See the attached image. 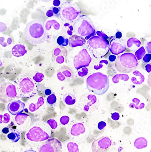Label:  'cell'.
I'll return each instance as SVG.
<instances>
[{"mask_svg": "<svg viewBox=\"0 0 151 152\" xmlns=\"http://www.w3.org/2000/svg\"><path fill=\"white\" fill-rule=\"evenodd\" d=\"M24 36L27 41L34 45L44 43L47 37L44 20L37 19L29 22L24 30Z\"/></svg>", "mask_w": 151, "mask_h": 152, "instance_id": "obj_1", "label": "cell"}, {"mask_svg": "<svg viewBox=\"0 0 151 152\" xmlns=\"http://www.w3.org/2000/svg\"><path fill=\"white\" fill-rule=\"evenodd\" d=\"M52 129L47 123L38 121L33 123L25 134L27 142H39L47 140L52 136Z\"/></svg>", "mask_w": 151, "mask_h": 152, "instance_id": "obj_2", "label": "cell"}, {"mask_svg": "<svg viewBox=\"0 0 151 152\" xmlns=\"http://www.w3.org/2000/svg\"><path fill=\"white\" fill-rule=\"evenodd\" d=\"M86 83L87 88L89 92L99 96L105 93L110 86L108 77L100 72L89 75L87 78Z\"/></svg>", "mask_w": 151, "mask_h": 152, "instance_id": "obj_3", "label": "cell"}, {"mask_svg": "<svg viewBox=\"0 0 151 152\" xmlns=\"http://www.w3.org/2000/svg\"><path fill=\"white\" fill-rule=\"evenodd\" d=\"M73 26L74 35L85 38V40L96 35L94 24L90 17L87 15L80 16L74 21Z\"/></svg>", "mask_w": 151, "mask_h": 152, "instance_id": "obj_4", "label": "cell"}, {"mask_svg": "<svg viewBox=\"0 0 151 152\" xmlns=\"http://www.w3.org/2000/svg\"><path fill=\"white\" fill-rule=\"evenodd\" d=\"M87 47L94 58H103L109 50V42L108 39L95 35L90 38L87 42Z\"/></svg>", "mask_w": 151, "mask_h": 152, "instance_id": "obj_5", "label": "cell"}, {"mask_svg": "<svg viewBox=\"0 0 151 152\" xmlns=\"http://www.w3.org/2000/svg\"><path fill=\"white\" fill-rule=\"evenodd\" d=\"M115 66L119 72L129 73L138 67V60L134 54L131 53H125L116 57Z\"/></svg>", "mask_w": 151, "mask_h": 152, "instance_id": "obj_6", "label": "cell"}, {"mask_svg": "<svg viewBox=\"0 0 151 152\" xmlns=\"http://www.w3.org/2000/svg\"><path fill=\"white\" fill-rule=\"evenodd\" d=\"M59 17L66 23L74 22L81 14L80 7L77 4L72 2L66 1L59 7Z\"/></svg>", "mask_w": 151, "mask_h": 152, "instance_id": "obj_7", "label": "cell"}, {"mask_svg": "<svg viewBox=\"0 0 151 152\" xmlns=\"http://www.w3.org/2000/svg\"><path fill=\"white\" fill-rule=\"evenodd\" d=\"M16 87L17 93L21 98H31L38 93L37 86L29 77L20 78L16 83Z\"/></svg>", "mask_w": 151, "mask_h": 152, "instance_id": "obj_8", "label": "cell"}, {"mask_svg": "<svg viewBox=\"0 0 151 152\" xmlns=\"http://www.w3.org/2000/svg\"><path fill=\"white\" fill-rule=\"evenodd\" d=\"M99 106V100L96 95L87 92L80 96L79 102V108L83 112L91 113Z\"/></svg>", "mask_w": 151, "mask_h": 152, "instance_id": "obj_9", "label": "cell"}, {"mask_svg": "<svg viewBox=\"0 0 151 152\" xmlns=\"http://www.w3.org/2000/svg\"><path fill=\"white\" fill-rule=\"evenodd\" d=\"M16 86L11 82H4L0 84V101L9 103L17 97Z\"/></svg>", "mask_w": 151, "mask_h": 152, "instance_id": "obj_10", "label": "cell"}, {"mask_svg": "<svg viewBox=\"0 0 151 152\" xmlns=\"http://www.w3.org/2000/svg\"><path fill=\"white\" fill-rule=\"evenodd\" d=\"M92 58L87 49H82L74 58L73 64L75 69L78 70L88 66L91 62Z\"/></svg>", "mask_w": 151, "mask_h": 152, "instance_id": "obj_11", "label": "cell"}, {"mask_svg": "<svg viewBox=\"0 0 151 152\" xmlns=\"http://www.w3.org/2000/svg\"><path fill=\"white\" fill-rule=\"evenodd\" d=\"M62 142L56 138L46 140L39 148V152H62Z\"/></svg>", "mask_w": 151, "mask_h": 152, "instance_id": "obj_12", "label": "cell"}, {"mask_svg": "<svg viewBox=\"0 0 151 152\" xmlns=\"http://www.w3.org/2000/svg\"><path fill=\"white\" fill-rule=\"evenodd\" d=\"M112 145V141L109 137L102 136L94 141L91 145L92 152H108Z\"/></svg>", "mask_w": 151, "mask_h": 152, "instance_id": "obj_13", "label": "cell"}, {"mask_svg": "<svg viewBox=\"0 0 151 152\" xmlns=\"http://www.w3.org/2000/svg\"><path fill=\"white\" fill-rule=\"evenodd\" d=\"M109 50L113 55L123 53L126 49V45L123 39L113 38L109 43Z\"/></svg>", "mask_w": 151, "mask_h": 152, "instance_id": "obj_14", "label": "cell"}, {"mask_svg": "<svg viewBox=\"0 0 151 152\" xmlns=\"http://www.w3.org/2000/svg\"><path fill=\"white\" fill-rule=\"evenodd\" d=\"M68 56V51L65 48L63 47L56 46L54 48L52 51V58L54 62L58 64H63L66 60Z\"/></svg>", "mask_w": 151, "mask_h": 152, "instance_id": "obj_15", "label": "cell"}, {"mask_svg": "<svg viewBox=\"0 0 151 152\" xmlns=\"http://www.w3.org/2000/svg\"><path fill=\"white\" fill-rule=\"evenodd\" d=\"M74 77L73 71L69 66H64L57 71V78L61 82H70L73 80Z\"/></svg>", "mask_w": 151, "mask_h": 152, "instance_id": "obj_16", "label": "cell"}, {"mask_svg": "<svg viewBox=\"0 0 151 152\" xmlns=\"http://www.w3.org/2000/svg\"><path fill=\"white\" fill-rule=\"evenodd\" d=\"M26 107V104L21 100H16L12 101L7 106V110L13 115L22 113Z\"/></svg>", "mask_w": 151, "mask_h": 152, "instance_id": "obj_17", "label": "cell"}, {"mask_svg": "<svg viewBox=\"0 0 151 152\" xmlns=\"http://www.w3.org/2000/svg\"><path fill=\"white\" fill-rule=\"evenodd\" d=\"M45 100L43 96H38L28 101L27 104V109L30 113L37 111L45 104Z\"/></svg>", "mask_w": 151, "mask_h": 152, "instance_id": "obj_18", "label": "cell"}, {"mask_svg": "<svg viewBox=\"0 0 151 152\" xmlns=\"http://www.w3.org/2000/svg\"><path fill=\"white\" fill-rule=\"evenodd\" d=\"M15 122L18 126L21 127H29L32 122V119L29 115L25 113H20L15 115Z\"/></svg>", "mask_w": 151, "mask_h": 152, "instance_id": "obj_19", "label": "cell"}, {"mask_svg": "<svg viewBox=\"0 0 151 152\" xmlns=\"http://www.w3.org/2000/svg\"><path fill=\"white\" fill-rule=\"evenodd\" d=\"M86 127L82 123L74 124L70 129V135L73 137H80L85 134Z\"/></svg>", "mask_w": 151, "mask_h": 152, "instance_id": "obj_20", "label": "cell"}, {"mask_svg": "<svg viewBox=\"0 0 151 152\" xmlns=\"http://www.w3.org/2000/svg\"><path fill=\"white\" fill-rule=\"evenodd\" d=\"M86 44L85 38L76 35H73L69 37V45L71 48L82 46Z\"/></svg>", "mask_w": 151, "mask_h": 152, "instance_id": "obj_21", "label": "cell"}, {"mask_svg": "<svg viewBox=\"0 0 151 152\" xmlns=\"http://www.w3.org/2000/svg\"><path fill=\"white\" fill-rule=\"evenodd\" d=\"M26 47L21 44H18L14 46L12 50V53L14 57L19 58L24 56L27 53Z\"/></svg>", "mask_w": 151, "mask_h": 152, "instance_id": "obj_22", "label": "cell"}, {"mask_svg": "<svg viewBox=\"0 0 151 152\" xmlns=\"http://www.w3.org/2000/svg\"><path fill=\"white\" fill-rule=\"evenodd\" d=\"M133 77L131 79L133 83L136 85H141L144 82V76L138 71L135 70L133 72Z\"/></svg>", "mask_w": 151, "mask_h": 152, "instance_id": "obj_23", "label": "cell"}, {"mask_svg": "<svg viewBox=\"0 0 151 152\" xmlns=\"http://www.w3.org/2000/svg\"><path fill=\"white\" fill-rule=\"evenodd\" d=\"M7 137L12 142H17L21 139V133L19 130L11 129L10 130L9 133L8 134Z\"/></svg>", "mask_w": 151, "mask_h": 152, "instance_id": "obj_24", "label": "cell"}, {"mask_svg": "<svg viewBox=\"0 0 151 152\" xmlns=\"http://www.w3.org/2000/svg\"><path fill=\"white\" fill-rule=\"evenodd\" d=\"M63 100L65 104L71 106L76 103V97L74 94L66 93L64 95Z\"/></svg>", "mask_w": 151, "mask_h": 152, "instance_id": "obj_25", "label": "cell"}, {"mask_svg": "<svg viewBox=\"0 0 151 152\" xmlns=\"http://www.w3.org/2000/svg\"><path fill=\"white\" fill-rule=\"evenodd\" d=\"M147 140L144 137H139L135 140L134 146L138 149H141L147 147Z\"/></svg>", "mask_w": 151, "mask_h": 152, "instance_id": "obj_26", "label": "cell"}, {"mask_svg": "<svg viewBox=\"0 0 151 152\" xmlns=\"http://www.w3.org/2000/svg\"><path fill=\"white\" fill-rule=\"evenodd\" d=\"M52 27H53L55 31H59L60 28V25L58 21L55 20H48L46 24H45V27L46 31H49Z\"/></svg>", "mask_w": 151, "mask_h": 152, "instance_id": "obj_27", "label": "cell"}, {"mask_svg": "<svg viewBox=\"0 0 151 152\" xmlns=\"http://www.w3.org/2000/svg\"><path fill=\"white\" fill-rule=\"evenodd\" d=\"M129 79V77L127 74L123 73V74H117L114 75L112 78V82L114 83H118L120 80L127 82L128 81Z\"/></svg>", "mask_w": 151, "mask_h": 152, "instance_id": "obj_28", "label": "cell"}, {"mask_svg": "<svg viewBox=\"0 0 151 152\" xmlns=\"http://www.w3.org/2000/svg\"><path fill=\"white\" fill-rule=\"evenodd\" d=\"M133 103H131L129 105V107L131 109L135 108L137 110H142L144 108L145 104L144 103L140 104V101L138 98H134L132 100Z\"/></svg>", "mask_w": 151, "mask_h": 152, "instance_id": "obj_29", "label": "cell"}, {"mask_svg": "<svg viewBox=\"0 0 151 152\" xmlns=\"http://www.w3.org/2000/svg\"><path fill=\"white\" fill-rule=\"evenodd\" d=\"M135 45L137 47H139L141 45V42L136 38H131L127 40V46L128 49H131L133 46Z\"/></svg>", "mask_w": 151, "mask_h": 152, "instance_id": "obj_30", "label": "cell"}, {"mask_svg": "<svg viewBox=\"0 0 151 152\" xmlns=\"http://www.w3.org/2000/svg\"><path fill=\"white\" fill-rule=\"evenodd\" d=\"M68 152H79V146L74 142H69L67 145Z\"/></svg>", "mask_w": 151, "mask_h": 152, "instance_id": "obj_31", "label": "cell"}, {"mask_svg": "<svg viewBox=\"0 0 151 152\" xmlns=\"http://www.w3.org/2000/svg\"><path fill=\"white\" fill-rule=\"evenodd\" d=\"M145 49H144V47L142 46L138 50H137L135 52L134 55H135V57H136L137 60H140L142 59V58H143L144 56L145 55Z\"/></svg>", "mask_w": 151, "mask_h": 152, "instance_id": "obj_32", "label": "cell"}, {"mask_svg": "<svg viewBox=\"0 0 151 152\" xmlns=\"http://www.w3.org/2000/svg\"><path fill=\"white\" fill-rule=\"evenodd\" d=\"M57 43L60 46L66 47L69 45V39L64 36H60L57 38Z\"/></svg>", "mask_w": 151, "mask_h": 152, "instance_id": "obj_33", "label": "cell"}, {"mask_svg": "<svg viewBox=\"0 0 151 152\" xmlns=\"http://www.w3.org/2000/svg\"><path fill=\"white\" fill-rule=\"evenodd\" d=\"M47 103L50 107H54L57 101V98L55 94L52 93L48 96L46 99Z\"/></svg>", "mask_w": 151, "mask_h": 152, "instance_id": "obj_34", "label": "cell"}, {"mask_svg": "<svg viewBox=\"0 0 151 152\" xmlns=\"http://www.w3.org/2000/svg\"><path fill=\"white\" fill-rule=\"evenodd\" d=\"M44 77L45 76L42 72H36L33 76V80L35 83H40L44 80Z\"/></svg>", "mask_w": 151, "mask_h": 152, "instance_id": "obj_35", "label": "cell"}, {"mask_svg": "<svg viewBox=\"0 0 151 152\" xmlns=\"http://www.w3.org/2000/svg\"><path fill=\"white\" fill-rule=\"evenodd\" d=\"M11 120V116L8 113L0 115V124H8Z\"/></svg>", "mask_w": 151, "mask_h": 152, "instance_id": "obj_36", "label": "cell"}, {"mask_svg": "<svg viewBox=\"0 0 151 152\" xmlns=\"http://www.w3.org/2000/svg\"><path fill=\"white\" fill-rule=\"evenodd\" d=\"M88 72V69L87 67L81 68L78 70V74L79 77H83L87 75Z\"/></svg>", "mask_w": 151, "mask_h": 152, "instance_id": "obj_37", "label": "cell"}, {"mask_svg": "<svg viewBox=\"0 0 151 152\" xmlns=\"http://www.w3.org/2000/svg\"><path fill=\"white\" fill-rule=\"evenodd\" d=\"M108 61L107 60H105V59H103V60H101V61L99 62V63L98 62L97 64H96L94 65V69L95 70H96L100 69H102V68H103V66H104V65H103L104 64L105 65H108Z\"/></svg>", "mask_w": 151, "mask_h": 152, "instance_id": "obj_38", "label": "cell"}, {"mask_svg": "<svg viewBox=\"0 0 151 152\" xmlns=\"http://www.w3.org/2000/svg\"><path fill=\"white\" fill-rule=\"evenodd\" d=\"M48 125L50 127V128L52 129H55L58 127V124L55 120L49 119L47 121Z\"/></svg>", "mask_w": 151, "mask_h": 152, "instance_id": "obj_39", "label": "cell"}, {"mask_svg": "<svg viewBox=\"0 0 151 152\" xmlns=\"http://www.w3.org/2000/svg\"><path fill=\"white\" fill-rule=\"evenodd\" d=\"M66 29L67 33L69 35L71 36L73 35V26L72 25H70L69 23H66L64 24Z\"/></svg>", "mask_w": 151, "mask_h": 152, "instance_id": "obj_40", "label": "cell"}, {"mask_svg": "<svg viewBox=\"0 0 151 152\" xmlns=\"http://www.w3.org/2000/svg\"><path fill=\"white\" fill-rule=\"evenodd\" d=\"M69 120H70V118L68 116L63 115L61 118H60V121L61 125H63V126H66L69 123Z\"/></svg>", "mask_w": 151, "mask_h": 152, "instance_id": "obj_41", "label": "cell"}, {"mask_svg": "<svg viewBox=\"0 0 151 152\" xmlns=\"http://www.w3.org/2000/svg\"><path fill=\"white\" fill-rule=\"evenodd\" d=\"M51 9L52 10L53 12L54 13V15H55L56 17H59L60 15V9L59 7H52Z\"/></svg>", "mask_w": 151, "mask_h": 152, "instance_id": "obj_42", "label": "cell"}, {"mask_svg": "<svg viewBox=\"0 0 151 152\" xmlns=\"http://www.w3.org/2000/svg\"><path fill=\"white\" fill-rule=\"evenodd\" d=\"M151 54L150 53L146 54L143 58V61L145 63H148L151 61Z\"/></svg>", "mask_w": 151, "mask_h": 152, "instance_id": "obj_43", "label": "cell"}, {"mask_svg": "<svg viewBox=\"0 0 151 152\" xmlns=\"http://www.w3.org/2000/svg\"><path fill=\"white\" fill-rule=\"evenodd\" d=\"M107 126V124L105 121H100L98 125V128L99 130H103Z\"/></svg>", "mask_w": 151, "mask_h": 152, "instance_id": "obj_44", "label": "cell"}, {"mask_svg": "<svg viewBox=\"0 0 151 152\" xmlns=\"http://www.w3.org/2000/svg\"><path fill=\"white\" fill-rule=\"evenodd\" d=\"M96 34H97V36L99 37H102V38H105L106 39H109V37L104 32L102 31H97L96 32Z\"/></svg>", "mask_w": 151, "mask_h": 152, "instance_id": "obj_45", "label": "cell"}, {"mask_svg": "<svg viewBox=\"0 0 151 152\" xmlns=\"http://www.w3.org/2000/svg\"><path fill=\"white\" fill-rule=\"evenodd\" d=\"M111 118L113 121H117L119 119L120 115L118 112H114L112 114Z\"/></svg>", "mask_w": 151, "mask_h": 152, "instance_id": "obj_46", "label": "cell"}, {"mask_svg": "<svg viewBox=\"0 0 151 152\" xmlns=\"http://www.w3.org/2000/svg\"><path fill=\"white\" fill-rule=\"evenodd\" d=\"M146 50L148 53L151 54V42H148L145 45Z\"/></svg>", "mask_w": 151, "mask_h": 152, "instance_id": "obj_47", "label": "cell"}, {"mask_svg": "<svg viewBox=\"0 0 151 152\" xmlns=\"http://www.w3.org/2000/svg\"><path fill=\"white\" fill-rule=\"evenodd\" d=\"M116 59V56L113 54H110L108 56V60L110 62H113L115 61Z\"/></svg>", "mask_w": 151, "mask_h": 152, "instance_id": "obj_48", "label": "cell"}, {"mask_svg": "<svg viewBox=\"0 0 151 152\" xmlns=\"http://www.w3.org/2000/svg\"><path fill=\"white\" fill-rule=\"evenodd\" d=\"M46 15L48 17H52L54 15L52 9L49 10H48L47 12L46 13Z\"/></svg>", "mask_w": 151, "mask_h": 152, "instance_id": "obj_49", "label": "cell"}, {"mask_svg": "<svg viewBox=\"0 0 151 152\" xmlns=\"http://www.w3.org/2000/svg\"><path fill=\"white\" fill-rule=\"evenodd\" d=\"M145 69L147 72L150 73L151 72V64H147L146 65Z\"/></svg>", "mask_w": 151, "mask_h": 152, "instance_id": "obj_50", "label": "cell"}, {"mask_svg": "<svg viewBox=\"0 0 151 152\" xmlns=\"http://www.w3.org/2000/svg\"><path fill=\"white\" fill-rule=\"evenodd\" d=\"M60 5V1L59 0H54L53 1V5L54 7H59Z\"/></svg>", "mask_w": 151, "mask_h": 152, "instance_id": "obj_51", "label": "cell"}, {"mask_svg": "<svg viewBox=\"0 0 151 152\" xmlns=\"http://www.w3.org/2000/svg\"><path fill=\"white\" fill-rule=\"evenodd\" d=\"M122 33L120 31L117 32L116 34H115V38L118 39H121V38H122Z\"/></svg>", "mask_w": 151, "mask_h": 152, "instance_id": "obj_52", "label": "cell"}, {"mask_svg": "<svg viewBox=\"0 0 151 152\" xmlns=\"http://www.w3.org/2000/svg\"><path fill=\"white\" fill-rule=\"evenodd\" d=\"M10 129L8 127H5L2 129V132L4 134H7L9 133Z\"/></svg>", "mask_w": 151, "mask_h": 152, "instance_id": "obj_53", "label": "cell"}, {"mask_svg": "<svg viewBox=\"0 0 151 152\" xmlns=\"http://www.w3.org/2000/svg\"><path fill=\"white\" fill-rule=\"evenodd\" d=\"M44 93H45V95L49 96L50 94H52V90L50 89H46L44 91Z\"/></svg>", "mask_w": 151, "mask_h": 152, "instance_id": "obj_54", "label": "cell"}, {"mask_svg": "<svg viewBox=\"0 0 151 152\" xmlns=\"http://www.w3.org/2000/svg\"><path fill=\"white\" fill-rule=\"evenodd\" d=\"M23 152H36L35 150H32V149H28V150H26Z\"/></svg>", "mask_w": 151, "mask_h": 152, "instance_id": "obj_55", "label": "cell"}, {"mask_svg": "<svg viewBox=\"0 0 151 152\" xmlns=\"http://www.w3.org/2000/svg\"><path fill=\"white\" fill-rule=\"evenodd\" d=\"M2 65V61L1 58H0V68L1 67V66Z\"/></svg>", "mask_w": 151, "mask_h": 152, "instance_id": "obj_56", "label": "cell"}]
</instances>
